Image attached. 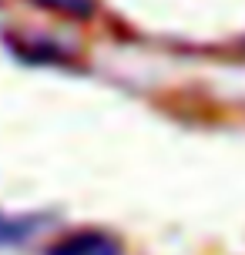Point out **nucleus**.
Returning a JSON list of instances; mask_svg holds the SVG:
<instances>
[{"instance_id": "nucleus-1", "label": "nucleus", "mask_w": 245, "mask_h": 255, "mask_svg": "<svg viewBox=\"0 0 245 255\" xmlns=\"http://www.w3.org/2000/svg\"><path fill=\"white\" fill-rule=\"evenodd\" d=\"M51 255H121L115 239L108 235H98V232H84V235H74L61 242L57 249H51Z\"/></svg>"}, {"instance_id": "nucleus-2", "label": "nucleus", "mask_w": 245, "mask_h": 255, "mask_svg": "<svg viewBox=\"0 0 245 255\" xmlns=\"http://www.w3.org/2000/svg\"><path fill=\"white\" fill-rule=\"evenodd\" d=\"M30 3L61 13V17H71V20H88L94 13V0H30Z\"/></svg>"}]
</instances>
